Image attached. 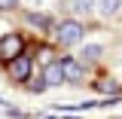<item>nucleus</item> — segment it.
Listing matches in <instances>:
<instances>
[{
	"label": "nucleus",
	"instance_id": "obj_1",
	"mask_svg": "<svg viewBox=\"0 0 122 119\" xmlns=\"http://www.w3.org/2000/svg\"><path fill=\"white\" fill-rule=\"evenodd\" d=\"M82 34H86V28L76 21V18H67V21H61L58 28H55V37H58L61 46H73L82 40Z\"/></svg>",
	"mask_w": 122,
	"mask_h": 119
},
{
	"label": "nucleus",
	"instance_id": "obj_2",
	"mask_svg": "<svg viewBox=\"0 0 122 119\" xmlns=\"http://www.w3.org/2000/svg\"><path fill=\"white\" fill-rule=\"evenodd\" d=\"M21 37H18V34H6V37H3V40H0V58L3 61H12L15 55H21Z\"/></svg>",
	"mask_w": 122,
	"mask_h": 119
},
{
	"label": "nucleus",
	"instance_id": "obj_3",
	"mask_svg": "<svg viewBox=\"0 0 122 119\" xmlns=\"http://www.w3.org/2000/svg\"><path fill=\"white\" fill-rule=\"evenodd\" d=\"M9 76H12V79H28L30 76V58L28 55H15V58L9 61Z\"/></svg>",
	"mask_w": 122,
	"mask_h": 119
},
{
	"label": "nucleus",
	"instance_id": "obj_4",
	"mask_svg": "<svg viewBox=\"0 0 122 119\" xmlns=\"http://www.w3.org/2000/svg\"><path fill=\"white\" fill-rule=\"evenodd\" d=\"M64 9L73 15H89L95 9V0H64Z\"/></svg>",
	"mask_w": 122,
	"mask_h": 119
},
{
	"label": "nucleus",
	"instance_id": "obj_5",
	"mask_svg": "<svg viewBox=\"0 0 122 119\" xmlns=\"http://www.w3.org/2000/svg\"><path fill=\"white\" fill-rule=\"evenodd\" d=\"M43 79H46V86H61V83H64V70H61V61H52V64L46 67Z\"/></svg>",
	"mask_w": 122,
	"mask_h": 119
},
{
	"label": "nucleus",
	"instance_id": "obj_6",
	"mask_svg": "<svg viewBox=\"0 0 122 119\" xmlns=\"http://www.w3.org/2000/svg\"><path fill=\"white\" fill-rule=\"evenodd\" d=\"M61 70H64V79H82V64L73 61V58L61 61Z\"/></svg>",
	"mask_w": 122,
	"mask_h": 119
},
{
	"label": "nucleus",
	"instance_id": "obj_7",
	"mask_svg": "<svg viewBox=\"0 0 122 119\" xmlns=\"http://www.w3.org/2000/svg\"><path fill=\"white\" fill-rule=\"evenodd\" d=\"M98 9L104 18H116L122 12V0H98Z\"/></svg>",
	"mask_w": 122,
	"mask_h": 119
},
{
	"label": "nucleus",
	"instance_id": "obj_8",
	"mask_svg": "<svg viewBox=\"0 0 122 119\" xmlns=\"http://www.w3.org/2000/svg\"><path fill=\"white\" fill-rule=\"evenodd\" d=\"M79 55H82V61H98L101 55H104V49H101L98 43H89L86 49H82V52H79Z\"/></svg>",
	"mask_w": 122,
	"mask_h": 119
},
{
	"label": "nucleus",
	"instance_id": "obj_9",
	"mask_svg": "<svg viewBox=\"0 0 122 119\" xmlns=\"http://www.w3.org/2000/svg\"><path fill=\"white\" fill-rule=\"evenodd\" d=\"M98 89H101V92H113V95H116V92H119V86H116L113 79H110V83H107V79H101V83H98Z\"/></svg>",
	"mask_w": 122,
	"mask_h": 119
},
{
	"label": "nucleus",
	"instance_id": "obj_10",
	"mask_svg": "<svg viewBox=\"0 0 122 119\" xmlns=\"http://www.w3.org/2000/svg\"><path fill=\"white\" fill-rule=\"evenodd\" d=\"M15 6H18V0H0V9H3V12H6V9H15Z\"/></svg>",
	"mask_w": 122,
	"mask_h": 119
}]
</instances>
